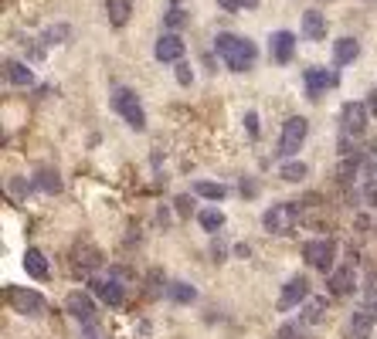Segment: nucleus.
<instances>
[{"label": "nucleus", "mask_w": 377, "mask_h": 339, "mask_svg": "<svg viewBox=\"0 0 377 339\" xmlns=\"http://www.w3.org/2000/svg\"><path fill=\"white\" fill-rule=\"evenodd\" d=\"M201 62H204L207 72H214V58H211V55H201Z\"/></svg>", "instance_id": "58836bf2"}, {"label": "nucleus", "mask_w": 377, "mask_h": 339, "mask_svg": "<svg viewBox=\"0 0 377 339\" xmlns=\"http://www.w3.org/2000/svg\"><path fill=\"white\" fill-rule=\"evenodd\" d=\"M163 21H167V28H170V34H173V31H180V28H187V14H184L180 7H170Z\"/></svg>", "instance_id": "c85d7f7f"}, {"label": "nucleus", "mask_w": 377, "mask_h": 339, "mask_svg": "<svg viewBox=\"0 0 377 339\" xmlns=\"http://www.w3.org/2000/svg\"><path fill=\"white\" fill-rule=\"evenodd\" d=\"M268 51H272V62L275 65H289L296 58V34L293 31H275L268 38Z\"/></svg>", "instance_id": "f8f14e48"}, {"label": "nucleus", "mask_w": 377, "mask_h": 339, "mask_svg": "<svg viewBox=\"0 0 377 339\" xmlns=\"http://www.w3.org/2000/svg\"><path fill=\"white\" fill-rule=\"evenodd\" d=\"M299 211H302V204H299V201L272 204V207L266 211V217H262V228H266L268 234H289L293 228H296Z\"/></svg>", "instance_id": "f03ea898"}, {"label": "nucleus", "mask_w": 377, "mask_h": 339, "mask_svg": "<svg viewBox=\"0 0 377 339\" xmlns=\"http://www.w3.org/2000/svg\"><path fill=\"white\" fill-rule=\"evenodd\" d=\"M65 312L72 316V319H79L82 326H95L99 319V312H95V299L85 292H68L65 295Z\"/></svg>", "instance_id": "1a4fd4ad"}, {"label": "nucleus", "mask_w": 377, "mask_h": 339, "mask_svg": "<svg viewBox=\"0 0 377 339\" xmlns=\"http://www.w3.org/2000/svg\"><path fill=\"white\" fill-rule=\"evenodd\" d=\"M197 224H201V228H204V231H221V228H224V214H221V211H214V207H207V211H201V214H197Z\"/></svg>", "instance_id": "bb28decb"}, {"label": "nucleus", "mask_w": 377, "mask_h": 339, "mask_svg": "<svg viewBox=\"0 0 377 339\" xmlns=\"http://www.w3.org/2000/svg\"><path fill=\"white\" fill-rule=\"evenodd\" d=\"M24 272L31 278H38V282H45L48 275H51V268H48V258L38 251V248H28L24 251Z\"/></svg>", "instance_id": "412c9836"}, {"label": "nucleus", "mask_w": 377, "mask_h": 339, "mask_svg": "<svg viewBox=\"0 0 377 339\" xmlns=\"http://www.w3.org/2000/svg\"><path fill=\"white\" fill-rule=\"evenodd\" d=\"M279 339H296V333H293V326H283V329H279Z\"/></svg>", "instance_id": "4c0bfd02"}, {"label": "nucleus", "mask_w": 377, "mask_h": 339, "mask_svg": "<svg viewBox=\"0 0 377 339\" xmlns=\"http://www.w3.org/2000/svg\"><path fill=\"white\" fill-rule=\"evenodd\" d=\"M92 292L106 302V306H123L126 299V285L112 282V278H92Z\"/></svg>", "instance_id": "f3484780"}, {"label": "nucleus", "mask_w": 377, "mask_h": 339, "mask_svg": "<svg viewBox=\"0 0 377 339\" xmlns=\"http://www.w3.org/2000/svg\"><path fill=\"white\" fill-rule=\"evenodd\" d=\"M4 78H7L11 85H17V89L34 85V72L24 62H14V58H7V62H4Z\"/></svg>", "instance_id": "a211bd4d"}, {"label": "nucleus", "mask_w": 377, "mask_h": 339, "mask_svg": "<svg viewBox=\"0 0 377 339\" xmlns=\"http://www.w3.org/2000/svg\"><path fill=\"white\" fill-rule=\"evenodd\" d=\"M106 11H109L112 28H126L133 17V0H106Z\"/></svg>", "instance_id": "4be33fe9"}, {"label": "nucleus", "mask_w": 377, "mask_h": 339, "mask_svg": "<svg viewBox=\"0 0 377 339\" xmlns=\"http://www.w3.org/2000/svg\"><path fill=\"white\" fill-rule=\"evenodd\" d=\"M374 319H377V312L374 306L367 302L364 309H357L354 316H350V339H367L371 333H374Z\"/></svg>", "instance_id": "dca6fc26"}, {"label": "nucleus", "mask_w": 377, "mask_h": 339, "mask_svg": "<svg viewBox=\"0 0 377 339\" xmlns=\"http://www.w3.org/2000/svg\"><path fill=\"white\" fill-rule=\"evenodd\" d=\"M112 109L123 116V123H129L133 129H143L146 126V112H143V102L140 95L133 92V89H126V85H116L112 89Z\"/></svg>", "instance_id": "7ed1b4c3"}, {"label": "nucleus", "mask_w": 377, "mask_h": 339, "mask_svg": "<svg viewBox=\"0 0 377 339\" xmlns=\"http://www.w3.org/2000/svg\"><path fill=\"white\" fill-rule=\"evenodd\" d=\"M330 292L340 295V299L357 292V258H350V262H344L337 272H330Z\"/></svg>", "instance_id": "9b49d317"}, {"label": "nucleus", "mask_w": 377, "mask_h": 339, "mask_svg": "<svg viewBox=\"0 0 377 339\" xmlns=\"http://www.w3.org/2000/svg\"><path fill=\"white\" fill-rule=\"evenodd\" d=\"M279 177L289 180V184H299V180H306V177H310V167H306V163H299V160H289V163H283Z\"/></svg>", "instance_id": "a878e982"}, {"label": "nucleus", "mask_w": 377, "mask_h": 339, "mask_svg": "<svg viewBox=\"0 0 377 339\" xmlns=\"http://www.w3.org/2000/svg\"><path fill=\"white\" fill-rule=\"evenodd\" d=\"M302 38L306 41H323L327 38V17L319 11H306L302 14Z\"/></svg>", "instance_id": "aec40b11"}, {"label": "nucleus", "mask_w": 377, "mask_h": 339, "mask_svg": "<svg viewBox=\"0 0 377 339\" xmlns=\"http://www.w3.org/2000/svg\"><path fill=\"white\" fill-rule=\"evenodd\" d=\"M374 116H371V109L367 102H346L344 112H340V133L346 139H361L367 133V123H371Z\"/></svg>", "instance_id": "39448f33"}, {"label": "nucleus", "mask_w": 377, "mask_h": 339, "mask_svg": "<svg viewBox=\"0 0 377 339\" xmlns=\"http://www.w3.org/2000/svg\"><path fill=\"white\" fill-rule=\"evenodd\" d=\"M310 136V123H306V116H289L283 123V133H279V153L285 156H296L302 150V143Z\"/></svg>", "instance_id": "20e7f679"}, {"label": "nucleus", "mask_w": 377, "mask_h": 339, "mask_svg": "<svg viewBox=\"0 0 377 339\" xmlns=\"http://www.w3.org/2000/svg\"><path fill=\"white\" fill-rule=\"evenodd\" d=\"M153 55H157V62H167V65L184 62V41H180V34H163V38H157Z\"/></svg>", "instance_id": "ddd939ff"}, {"label": "nucleus", "mask_w": 377, "mask_h": 339, "mask_svg": "<svg viewBox=\"0 0 377 339\" xmlns=\"http://www.w3.org/2000/svg\"><path fill=\"white\" fill-rule=\"evenodd\" d=\"M82 339H106V336H102V333H99L95 326H85V333H82Z\"/></svg>", "instance_id": "f704fd0d"}, {"label": "nucleus", "mask_w": 377, "mask_h": 339, "mask_svg": "<svg viewBox=\"0 0 377 339\" xmlns=\"http://www.w3.org/2000/svg\"><path fill=\"white\" fill-rule=\"evenodd\" d=\"M214 55H218L231 72H251L255 62H258V48H255V41L241 38V34H231V31H224L214 38Z\"/></svg>", "instance_id": "f257e3e1"}, {"label": "nucleus", "mask_w": 377, "mask_h": 339, "mask_svg": "<svg viewBox=\"0 0 377 339\" xmlns=\"http://www.w3.org/2000/svg\"><path fill=\"white\" fill-rule=\"evenodd\" d=\"M302 255H306V262L313 265L316 272H333L337 245H333L330 238H319V241H310V245L302 248Z\"/></svg>", "instance_id": "9d476101"}, {"label": "nucleus", "mask_w": 377, "mask_h": 339, "mask_svg": "<svg viewBox=\"0 0 377 339\" xmlns=\"http://www.w3.org/2000/svg\"><path fill=\"white\" fill-rule=\"evenodd\" d=\"M167 299H170V302H180V306H190V302L197 299V289L187 285V282H170V285H167Z\"/></svg>", "instance_id": "5701e85b"}, {"label": "nucleus", "mask_w": 377, "mask_h": 339, "mask_svg": "<svg viewBox=\"0 0 377 339\" xmlns=\"http://www.w3.org/2000/svg\"><path fill=\"white\" fill-rule=\"evenodd\" d=\"M302 85H306V95H310V99H319L323 92H330V89L340 85V72H337V68H306Z\"/></svg>", "instance_id": "0eeeda50"}, {"label": "nucleus", "mask_w": 377, "mask_h": 339, "mask_svg": "<svg viewBox=\"0 0 377 339\" xmlns=\"http://www.w3.org/2000/svg\"><path fill=\"white\" fill-rule=\"evenodd\" d=\"M367 109H371V116L377 119V89H374L371 95H367Z\"/></svg>", "instance_id": "c9c22d12"}, {"label": "nucleus", "mask_w": 377, "mask_h": 339, "mask_svg": "<svg viewBox=\"0 0 377 339\" xmlns=\"http://www.w3.org/2000/svg\"><path fill=\"white\" fill-rule=\"evenodd\" d=\"M245 129H248V136H258V133H262V119H258V112H248V116H245Z\"/></svg>", "instance_id": "2f4dec72"}, {"label": "nucleus", "mask_w": 377, "mask_h": 339, "mask_svg": "<svg viewBox=\"0 0 377 339\" xmlns=\"http://www.w3.org/2000/svg\"><path fill=\"white\" fill-rule=\"evenodd\" d=\"M34 187H38V190H45V194H58V190H62V177H58V173H55V170H38V173H34Z\"/></svg>", "instance_id": "b1692460"}, {"label": "nucleus", "mask_w": 377, "mask_h": 339, "mask_svg": "<svg viewBox=\"0 0 377 339\" xmlns=\"http://www.w3.org/2000/svg\"><path fill=\"white\" fill-rule=\"evenodd\" d=\"M357 58H361V41H357V38H340V41L333 45V65H337V68L357 62Z\"/></svg>", "instance_id": "6ab92c4d"}, {"label": "nucleus", "mask_w": 377, "mask_h": 339, "mask_svg": "<svg viewBox=\"0 0 377 339\" xmlns=\"http://www.w3.org/2000/svg\"><path fill=\"white\" fill-rule=\"evenodd\" d=\"M177 214H180V217H190V214H194V207H190V197H187V194H180V197H177Z\"/></svg>", "instance_id": "72a5a7b5"}, {"label": "nucleus", "mask_w": 377, "mask_h": 339, "mask_svg": "<svg viewBox=\"0 0 377 339\" xmlns=\"http://www.w3.org/2000/svg\"><path fill=\"white\" fill-rule=\"evenodd\" d=\"M327 319H330V302L323 295H313V299L302 302V316H299L302 326H323Z\"/></svg>", "instance_id": "4468645a"}, {"label": "nucleus", "mask_w": 377, "mask_h": 339, "mask_svg": "<svg viewBox=\"0 0 377 339\" xmlns=\"http://www.w3.org/2000/svg\"><path fill=\"white\" fill-rule=\"evenodd\" d=\"M173 72H177V82H180V85H190V82H194V72H190L187 62H177V68H173Z\"/></svg>", "instance_id": "7c9ffc66"}, {"label": "nucleus", "mask_w": 377, "mask_h": 339, "mask_svg": "<svg viewBox=\"0 0 377 339\" xmlns=\"http://www.w3.org/2000/svg\"><path fill=\"white\" fill-rule=\"evenodd\" d=\"M72 38V28L68 24H55V28H48L45 34H41V41H48V45H65Z\"/></svg>", "instance_id": "cd10ccee"}, {"label": "nucleus", "mask_w": 377, "mask_h": 339, "mask_svg": "<svg viewBox=\"0 0 377 339\" xmlns=\"http://www.w3.org/2000/svg\"><path fill=\"white\" fill-rule=\"evenodd\" d=\"M7 306L21 312V316H45L48 312V299L34 289H7Z\"/></svg>", "instance_id": "423d86ee"}, {"label": "nucleus", "mask_w": 377, "mask_h": 339, "mask_svg": "<svg viewBox=\"0 0 377 339\" xmlns=\"http://www.w3.org/2000/svg\"><path fill=\"white\" fill-rule=\"evenodd\" d=\"M194 194H197V197H207V201H224V197H228V187L211 184V180H197V184H194Z\"/></svg>", "instance_id": "393cba45"}, {"label": "nucleus", "mask_w": 377, "mask_h": 339, "mask_svg": "<svg viewBox=\"0 0 377 339\" xmlns=\"http://www.w3.org/2000/svg\"><path fill=\"white\" fill-rule=\"evenodd\" d=\"M299 302H306V278H289L283 285V292H279L275 309H279V312H289V309L299 306Z\"/></svg>", "instance_id": "2eb2a0df"}, {"label": "nucleus", "mask_w": 377, "mask_h": 339, "mask_svg": "<svg viewBox=\"0 0 377 339\" xmlns=\"http://www.w3.org/2000/svg\"><path fill=\"white\" fill-rule=\"evenodd\" d=\"M218 7L224 14H238V11L245 7V0H218Z\"/></svg>", "instance_id": "473e14b6"}, {"label": "nucleus", "mask_w": 377, "mask_h": 339, "mask_svg": "<svg viewBox=\"0 0 377 339\" xmlns=\"http://www.w3.org/2000/svg\"><path fill=\"white\" fill-rule=\"evenodd\" d=\"M224 255H228V248L218 241V245H214V262H224Z\"/></svg>", "instance_id": "e433bc0d"}, {"label": "nucleus", "mask_w": 377, "mask_h": 339, "mask_svg": "<svg viewBox=\"0 0 377 339\" xmlns=\"http://www.w3.org/2000/svg\"><path fill=\"white\" fill-rule=\"evenodd\" d=\"M68 265H72V272H75L79 278H85V275H92L95 268L102 265V251H99L95 245H89V241H79V245L72 248Z\"/></svg>", "instance_id": "6e6552de"}, {"label": "nucleus", "mask_w": 377, "mask_h": 339, "mask_svg": "<svg viewBox=\"0 0 377 339\" xmlns=\"http://www.w3.org/2000/svg\"><path fill=\"white\" fill-rule=\"evenodd\" d=\"M361 197H364V204H367V207H377V180H367V184H364Z\"/></svg>", "instance_id": "c756f323"}]
</instances>
